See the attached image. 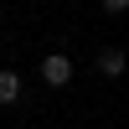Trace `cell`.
Listing matches in <instances>:
<instances>
[{
    "label": "cell",
    "mask_w": 129,
    "mask_h": 129,
    "mask_svg": "<svg viewBox=\"0 0 129 129\" xmlns=\"http://www.w3.org/2000/svg\"><path fill=\"white\" fill-rule=\"evenodd\" d=\"M16 98H21V72L5 67V72H0V103H16Z\"/></svg>",
    "instance_id": "obj_3"
},
{
    "label": "cell",
    "mask_w": 129,
    "mask_h": 129,
    "mask_svg": "<svg viewBox=\"0 0 129 129\" xmlns=\"http://www.w3.org/2000/svg\"><path fill=\"white\" fill-rule=\"evenodd\" d=\"M93 67H98V78H124V72H129V57H124V47H103L98 57H93Z\"/></svg>",
    "instance_id": "obj_2"
},
{
    "label": "cell",
    "mask_w": 129,
    "mask_h": 129,
    "mask_svg": "<svg viewBox=\"0 0 129 129\" xmlns=\"http://www.w3.org/2000/svg\"><path fill=\"white\" fill-rule=\"evenodd\" d=\"M103 10H109V16H124V10H129V0H103Z\"/></svg>",
    "instance_id": "obj_4"
},
{
    "label": "cell",
    "mask_w": 129,
    "mask_h": 129,
    "mask_svg": "<svg viewBox=\"0 0 129 129\" xmlns=\"http://www.w3.org/2000/svg\"><path fill=\"white\" fill-rule=\"evenodd\" d=\"M41 83H47V88H67L72 83V57L67 52H47V57H41Z\"/></svg>",
    "instance_id": "obj_1"
}]
</instances>
